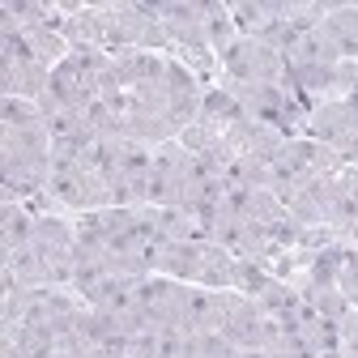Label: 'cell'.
I'll return each instance as SVG.
<instances>
[{"mask_svg": "<svg viewBox=\"0 0 358 358\" xmlns=\"http://www.w3.org/2000/svg\"><path fill=\"white\" fill-rule=\"evenodd\" d=\"M303 137H311V141L337 150L345 166H358V103H354V99L311 103Z\"/></svg>", "mask_w": 358, "mask_h": 358, "instance_id": "6da1fadb", "label": "cell"}, {"mask_svg": "<svg viewBox=\"0 0 358 358\" xmlns=\"http://www.w3.org/2000/svg\"><path fill=\"white\" fill-rule=\"evenodd\" d=\"M205 38H209V48H213L217 60L239 43V26L231 17V5H213V0H205Z\"/></svg>", "mask_w": 358, "mask_h": 358, "instance_id": "30bf717a", "label": "cell"}, {"mask_svg": "<svg viewBox=\"0 0 358 358\" xmlns=\"http://www.w3.org/2000/svg\"><path fill=\"white\" fill-rule=\"evenodd\" d=\"M337 354L341 358H358V311L354 307L345 311V320L337 329Z\"/></svg>", "mask_w": 358, "mask_h": 358, "instance_id": "4fadbf2b", "label": "cell"}, {"mask_svg": "<svg viewBox=\"0 0 358 358\" xmlns=\"http://www.w3.org/2000/svg\"><path fill=\"white\" fill-rule=\"evenodd\" d=\"M324 30L337 38L345 60H358V5H329Z\"/></svg>", "mask_w": 358, "mask_h": 358, "instance_id": "8fae6325", "label": "cell"}, {"mask_svg": "<svg viewBox=\"0 0 358 358\" xmlns=\"http://www.w3.org/2000/svg\"><path fill=\"white\" fill-rule=\"evenodd\" d=\"M337 290H341V294H345V303L358 311V252H350V256H345L341 273H337Z\"/></svg>", "mask_w": 358, "mask_h": 358, "instance_id": "7c38bea8", "label": "cell"}, {"mask_svg": "<svg viewBox=\"0 0 358 358\" xmlns=\"http://www.w3.org/2000/svg\"><path fill=\"white\" fill-rule=\"evenodd\" d=\"M235 278H239V260L222 248V243L205 239V243H201V260H196L192 286H205V290H235Z\"/></svg>", "mask_w": 358, "mask_h": 358, "instance_id": "5b68a950", "label": "cell"}, {"mask_svg": "<svg viewBox=\"0 0 358 358\" xmlns=\"http://www.w3.org/2000/svg\"><path fill=\"white\" fill-rule=\"evenodd\" d=\"M222 77L243 81V85H286L290 90V64L273 48H264L260 38L239 34V43L222 56Z\"/></svg>", "mask_w": 358, "mask_h": 358, "instance_id": "7a4b0ae2", "label": "cell"}, {"mask_svg": "<svg viewBox=\"0 0 358 358\" xmlns=\"http://www.w3.org/2000/svg\"><path fill=\"white\" fill-rule=\"evenodd\" d=\"M345 243H350V248H354V252H358V227H354V235H350V239H345Z\"/></svg>", "mask_w": 358, "mask_h": 358, "instance_id": "9a60e30c", "label": "cell"}, {"mask_svg": "<svg viewBox=\"0 0 358 358\" xmlns=\"http://www.w3.org/2000/svg\"><path fill=\"white\" fill-rule=\"evenodd\" d=\"M299 337V345L307 350V358H324V354H337V329L320 316L311 303H299L294 307V316L286 320Z\"/></svg>", "mask_w": 358, "mask_h": 358, "instance_id": "277c9868", "label": "cell"}, {"mask_svg": "<svg viewBox=\"0 0 358 358\" xmlns=\"http://www.w3.org/2000/svg\"><path fill=\"white\" fill-rule=\"evenodd\" d=\"M337 60H345V56H341V48H337V38L324 30V22H320V26H311V30H303V34H299V43L290 48V56H286V64H290V69H307V64H337Z\"/></svg>", "mask_w": 358, "mask_h": 358, "instance_id": "52a82bcc", "label": "cell"}, {"mask_svg": "<svg viewBox=\"0 0 358 358\" xmlns=\"http://www.w3.org/2000/svg\"><path fill=\"white\" fill-rule=\"evenodd\" d=\"M324 205L337 239H350L358 227V166H341L337 175L324 179Z\"/></svg>", "mask_w": 358, "mask_h": 358, "instance_id": "3957f363", "label": "cell"}, {"mask_svg": "<svg viewBox=\"0 0 358 358\" xmlns=\"http://www.w3.org/2000/svg\"><path fill=\"white\" fill-rule=\"evenodd\" d=\"M286 13H290V0H239V5H231L239 34H252V38H260L273 22H286Z\"/></svg>", "mask_w": 358, "mask_h": 358, "instance_id": "9c48e42d", "label": "cell"}, {"mask_svg": "<svg viewBox=\"0 0 358 358\" xmlns=\"http://www.w3.org/2000/svg\"><path fill=\"white\" fill-rule=\"evenodd\" d=\"M30 243H34V209L26 201L5 196V209H0V252L9 260V256L26 252Z\"/></svg>", "mask_w": 358, "mask_h": 358, "instance_id": "8992f818", "label": "cell"}, {"mask_svg": "<svg viewBox=\"0 0 358 358\" xmlns=\"http://www.w3.org/2000/svg\"><path fill=\"white\" fill-rule=\"evenodd\" d=\"M184 333H222V290L188 286V303H184Z\"/></svg>", "mask_w": 358, "mask_h": 358, "instance_id": "ba28073f", "label": "cell"}, {"mask_svg": "<svg viewBox=\"0 0 358 358\" xmlns=\"http://www.w3.org/2000/svg\"><path fill=\"white\" fill-rule=\"evenodd\" d=\"M0 358H26V354H22V345L13 337H0Z\"/></svg>", "mask_w": 358, "mask_h": 358, "instance_id": "5bb4252c", "label": "cell"}]
</instances>
